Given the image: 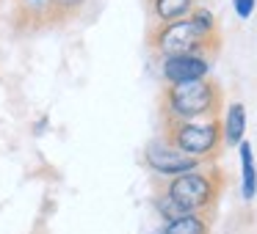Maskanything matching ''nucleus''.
I'll list each match as a JSON object with an SVG mask.
<instances>
[{
	"mask_svg": "<svg viewBox=\"0 0 257 234\" xmlns=\"http://www.w3.org/2000/svg\"><path fill=\"white\" fill-rule=\"evenodd\" d=\"M224 110L221 86L213 78L188 80V83L166 86L161 96L163 122H202V118H218Z\"/></svg>",
	"mask_w": 257,
	"mask_h": 234,
	"instance_id": "nucleus-1",
	"label": "nucleus"
},
{
	"mask_svg": "<svg viewBox=\"0 0 257 234\" xmlns=\"http://www.w3.org/2000/svg\"><path fill=\"white\" fill-rule=\"evenodd\" d=\"M224 188V174L216 166H202L196 171L166 179L163 193L183 212H210Z\"/></svg>",
	"mask_w": 257,
	"mask_h": 234,
	"instance_id": "nucleus-2",
	"label": "nucleus"
},
{
	"mask_svg": "<svg viewBox=\"0 0 257 234\" xmlns=\"http://www.w3.org/2000/svg\"><path fill=\"white\" fill-rule=\"evenodd\" d=\"M150 47L161 58H177V56H205V52H218L221 36H207L191 22V17L177 20V22L158 25L150 34Z\"/></svg>",
	"mask_w": 257,
	"mask_h": 234,
	"instance_id": "nucleus-3",
	"label": "nucleus"
},
{
	"mask_svg": "<svg viewBox=\"0 0 257 234\" xmlns=\"http://www.w3.org/2000/svg\"><path fill=\"white\" fill-rule=\"evenodd\" d=\"M163 138L177 146L183 154L196 157L202 162L216 160L221 152V122L218 118H202V122H163Z\"/></svg>",
	"mask_w": 257,
	"mask_h": 234,
	"instance_id": "nucleus-4",
	"label": "nucleus"
},
{
	"mask_svg": "<svg viewBox=\"0 0 257 234\" xmlns=\"http://www.w3.org/2000/svg\"><path fill=\"white\" fill-rule=\"evenodd\" d=\"M144 162L158 174V176H169V179H172V176H180V174H188V171H196V168L205 166V162L196 160V157L183 154V152H180L177 146L169 144L163 135L147 144V149H144Z\"/></svg>",
	"mask_w": 257,
	"mask_h": 234,
	"instance_id": "nucleus-5",
	"label": "nucleus"
},
{
	"mask_svg": "<svg viewBox=\"0 0 257 234\" xmlns=\"http://www.w3.org/2000/svg\"><path fill=\"white\" fill-rule=\"evenodd\" d=\"M161 74L166 86L188 83V80L210 78V58L207 56H177V58H163Z\"/></svg>",
	"mask_w": 257,
	"mask_h": 234,
	"instance_id": "nucleus-6",
	"label": "nucleus"
},
{
	"mask_svg": "<svg viewBox=\"0 0 257 234\" xmlns=\"http://www.w3.org/2000/svg\"><path fill=\"white\" fill-rule=\"evenodd\" d=\"M246 135V108L243 102H229L221 122V138L224 146H238Z\"/></svg>",
	"mask_w": 257,
	"mask_h": 234,
	"instance_id": "nucleus-7",
	"label": "nucleus"
},
{
	"mask_svg": "<svg viewBox=\"0 0 257 234\" xmlns=\"http://www.w3.org/2000/svg\"><path fill=\"white\" fill-rule=\"evenodd\" d=\"M238 152H240V196H243V201H254V196H257V166H254L251 144L243 138L238 144Z\"/></svg>",
	"mask_w": 257,
	"mask_h": 234,
	"instance_id": "nucleus-8",
	"label": "nucleus"
},
{
	"mask_svg": "<svg viewBox=\"0 0 257 234\" xmlns=\"http://www.w3.org/2000/svg\"><path fill=\"white\" fill-rule=\"evenodd\" d=\"M196 6H199L196 0H150V8H152V14H155V20L161 25L185 20Z\"/></svg>",
	"mask_w": 257,
	"mask_h": 234,
	"instance_id": "nucleus-9",
	"label": "nucleus"
},
{
	"mask_svg": "<svg viewBox=\"0 0 257 234\" xmlns=\"http://www.w3.org/2000/svg\"><path fill=\"white\" fill-rule=\"evenodd\" d=\"M161 234H210V218L207 212H188L169 220Z\"/></svg>",
	"mask_w": 257,
	"mask_h": 234,
	"instance_id": "nucleus-10",
	"label": "nucleus"
},
{
	"mask_svg": "<svg viewBox=\"0 0 257 234\" xmlns=\"http://www.w3.org/2000/svg\"><path fill=\"white\" fill-rule=\"evenodd\" d=\"M86 0H50L45 8V17L50 20V22H56V20H69L75 12H80V6H83Z\"/></svg>",
	"mask_w": 257,
	"mask_h": 234,
	"instance_id": "nucleus-11",
	"label": "nucleus"
},
{
	"mask_svg": "<svg viewBox=\"0 0 257 234\" xmlns=\"http://www.w3.org/2000/svg\"><path fill=\"white\" fill-rule=\"evenodd\" d=\"M188 17H191V22H194L196 28L202 30V34H207V36H218V22H216V14H213L210 8L196 6L194 12L188 14Z\"/></svg>",
	"mask_w": 257,
	"mask_h": 234,
	"instance_id": "nucleus-12",
	"label": "nucleus"
},
{
	"mask_svg": "<svg viewBox=\"0 0 257 234\" xmlns=\"http://www.w3.org/2000/svg\"><path fill=\"white\" fill-rule=\"evenodd\" d=\"M152 201H155V210H158V215H161L166 223H169V220H174V218H180V215H188V212H183V210H180V206L174 204V201L169 198V196L163 193V190H161V193H158Z\"/></svg>",
	"mask_w": 257,
	"mask_h": 234,
	"instance_id": "nucleus-13",
	"label": "nucleus"
},
{
	"mask_svg": "<svg viewBox=\"0 0 257 234\" xmlns=\"http://www.w3.org/2000/svg\"><path fill=\"white\" fill-rule=\"evenodd\" d=\"M254 6H257V0H232V8L240 20H249L254 14Z\"/></svg>",
	"mask_w": 257,
	"mask_h": 234,
	"instance_id": "nucleus-14",
	"label": "nucleus"
},
{
	"mask_svg": "<svg viewBox=\"0 0 257 234\" xmlns=\"http://www.w3.org/2000/svg\"><path fill=\"white\" fill-rule=\"evenodd\" d=\"M47 3H50V0H28V6H34V8H42V6L47 8Z\"/></svg>",
	"mask_w": 257,
	"mask_h": 234,
	"instance_id": "nucleus-15",
	"label": "nucleus"
}]
</instances>
